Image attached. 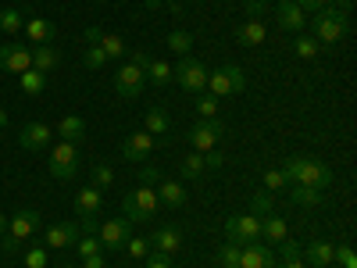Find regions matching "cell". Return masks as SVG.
<instances>
[{
    "label": "cell",
    "mask_w": 357,
    "mask_h": 268,
    "mask_svg": "<svg viewBox=\"0 0 357 268\" xmlns=\"http://www.w3.org/2000/svg\"><path fill=\"white\" fill-rule=\"evenodd\" d=\"M282 172L296 186H311V190H321V193L333 186V168L321 165L318 158H289Z\"/></svg>",
    "instance_id": "obj_1"
},
{
    "label": "cell",
    "mask_w": 357,
    "mask_h": 268,
    "mask_svg": "<svg viewBox=\"0 0 357 268\" xmlns=\"http://www.w3.org/2000/svg\"><path fill=\"white\" fill-rule=\"evenodd\" d=\"M311 29H314V40L318 43H340L343 36H347V29H350V22H347V11H336V8H321V11H314V22H311Z\"/></svg>",
    "instance_id": "obj_2"
},
{
    "label": "cell",
    "mask_w": 357,
    "mask_h": 268,
    "mask_svg": "<svg viewBox=\"0 0 357 268\" xmlns=\"http://www.w3.org/2000/svg\"><path fill=\"white\" fill-rule=\"evenodd\" d=\"M247 89V75L240 65H222L218 72H207V94L211 97H229V94H243Z\"/></svg>",
    "instance_id": "obj_3"
},
{
    "label": "cell",
    "mask_w": 357,
    "mask_h": 268,
    "mask_svg": "<svg viewBox=\"0 0 357 268\" xmlns=\"http://www.w3.org/2000/svg\"><path fill=\"white\" fill-rule=\"evenodd\" d=\"M172 82H178L186 89V94H204L207 89V68H204V61H197V57H183L175 68H172Z\"/></svg>",
    "instance_id": "obj_4"
},
{
    "label": "cell",
    "mask_w": 357,
    "mask_h": 268,
    "mask_svg": "<svg viewBox=\"0 0 357 268\" xmlns=\"http://www.w3.org/2000/svg\"><path fill=\"white\" fill-rule=\"evenodd\" d=\"M126 218L129 222H146V218H154L158 215V193L154 186H136L129 197H126Z\"/></svg>",
    "instance_id": "obj_5"
},
{
    "label": "cell",
    "mask_w": 357,
    "mask_h": 268,
    "mask_svg": "<svg viewBox=\"0 0 357 268\" xmlns=\"http://www.w3.org/2000/svg\"><path fill=\"white\" fill-rule=\"evenodd\" d=\"M79 172V147L61 140V143H54V151H50V175L54 179H72Z\"/></svg>",
    "instance_id": "obj_6"
},
{
    "label": "cell",
    "mask_w": 357,
    "mask_h": 268,
    "mask_svg": "<svg viewBox=\"0 0 357 268\" xmlns=\"http://www.w3.org/2000/svg\"><path fill=\"white\" fill-rule=\"evenodd\" d=\"M222 136H225V126L218 122V118H200V122L190 129V143H193V151H200V154L215 151Z\"/></svg>",
    "instance_id": "obj_7"
},
{
    "label": "cell",
    "mask_w": 357,
    "mask_h": 268,
    "mask_svg": "<svg viewBox=\"0 0 357 268\" xmlns=\"http://www.w3.org/2000/svg\"><path fill=\"white\" fill-rule=\"evenodd\" d=\"M225 236L232 244H257L261 240V218L257 215H236V218H225Z\"/></svg>",
    "instance_id": "obj_8"
},
{
    "label": "cell",
    "mask_w": 357,
    "mask_h": 268,
    "mask_svg": "<svg viewBox=\"0 0 357 268\" xmlns=\"http://www.w3.org/2000/svg\"><path fill=\"white\" fill-rule=\"evenodd\" d=\"M143 86H146V72H143L139 65L126 61L122 68H118V75H114V89H118V94H122L126 100H136V97L143 94Z\"/></svg>",
    "instance_id": "obj_9"
},
{
    "label": "cell",
    "mask_w": 357,
    "mask_h": 268,
    "mask_svg": "<svg viewBox=\"0 0 357 268\" xmlns=\"http://www.w3.org/2000/svg\"><path fill=\"white\" fill-rule=\"evenodd\" d=\"M79 236H82L79 222H54V225H47L43 247H47V251H68V247L79 244Z\"/></svg>",
    "instance_id": "obj_10"
},
{
    "label": "cell",
    "mask_w": 357,
    "mask_h": 268,
    "mask_svg": "<svg viewBox=\"0 0 357 268\" xmlns=\"http://www.w3.org/2000/svg\"><path fill=\"white\" fill-rule=\"evenodd\" d=\"M129 229H132V222H129L126 215H122V218H107V222H100V229H97V240H100L104 251H118V247H126Z\"/></svg>",
    "instance_id": "obj_11"
},
{
    "label": "cell",
    "mask_w": 357,
    "mask_h": 268,
    "mask_svg": "<svg viewBox=\"0 0 357 268\" xmlns=\"http://www.w3.org/2000/svg\"><path fill=\"white\" fill-rule=\"evenodd\" d=\"M0 68L15 72V75L29 72L33 68V50L22 47V43H0Z\"/></svg>",
    "instance_id": "obj_12"
},
{
    "label": "cell",
    "mask_w": 357,
    "mask_h": 268,
    "mask_svg": "<svg viewBox=\"0 0 357 268\" xmlns=\"http://www.w3.org/2000/svg\"><path fill=\"white\" fill-rule=\"evenodd\" d=\"M151 151H154V136L146 133V129L126 136V143H122V158L132 161V165H143L146 158H151Z\"/></svg>",
    "instance_id": "obj_13"
},
{
    "label": "cell",
    "mask_w": 357,
    "mask_h": 268,
    "mask_svg": "<svg viewBox=\"0 0 357 268\" xmlns=\"http://www.w3.org/2000/svg\"><path fill=\"white\" fill-rule=\"evenodd\" d=\"M146 244H151V251L161 254V258H175L178 251H183V232L172 229V225H161V229H154V236Z\"/></svg>",
    "instance_id": "obj_14"
},
{
    "label": "cell",
    "mask_w": 357,
    "mask_h": 268,
    "mask_svg": "<svg viewBox=\"0 0 357 268\" xmlns=\"http://www.w3.org/2000/svg\"><path fill=\"white\" fill-rule=\"evenodd\" d=\"M240 268H279V261H275V251H268L264 244H243Z\"/></svg>",
    "instance_id": "obj_15"
},
{
    "label": "cell",
    "mask_w": 357,
    "mask_h": 268,
    "mask_svg": "<svg viewBox=\"0 0 357 268\" xmlns=\"http://www.w3.org/2000/svg\"><path fill=\"white\" fill-rule=\"evenodd\" d=\"M264 40H268V25L261 18H247L236 25V43L240 47H261Z\"/></svg>",
    "instance_id": "obj_16"
},
{
    "label": "cell",
    "mask_w": 357,
    "mask_h": 268,
    "mask_svg": "<svg viewBox=\"0 0 357 268\" xmlns=\"http://www.w3.org/2000/svg\"><path fill=\"white\" fill-rule=\"evenodd\" d=\"M18 143H22V151H43V147H50V126H43V122L22 126Z\"/></svg>",
    "instance_id": "obj_17"
},
{
    "label": "cell",
    "mask_w": 357,
    "mask_h": 268,
    "mask_svg": "<svg viewBox=\"0 0 357 268\" xmlns=\"http://www.w3.org/2000/svg\"><path fill=\"white\" fill-rule=\"evenodd\" d=\"M36 225H40V215L36 211H18L15 218H8V240H15V244L29 240V236L36 232Z\"/></svg>",
    "instance_id": "obj_18"
},
{
    "label": "cell",
    "mask_w": 357,
    "mask_h": 268,
    "mask_svg": "<svg viewBox=\"0 0 357 268\" xmlns=\"http://www.w3.org/2000/svg\"><path fill=\"white\" fill-rule=\"evenodd\" d=\"M275 18L282 29H289V33H304L307 29V15L293 4V0H279V8H275Z\"/></svg>",
    "instance_id": "obj_19"
},
{
    "label": "cell",
    "mask_w": 357,
    "mask_h": 268,
    "mask_svg": "<svg viewBox=\"0 0 357 268\" xmlns=\"http://www.w3.org/2000/svg\"><path fill=\"white\" fill-rule=\"evenodd\" d=\"M100 204H104V197H100L97 186H82L75 193V215L79 218H97L100 215Z\"/></svg>",
    "instance_id": "obj_20"
},
{
    "label": "cell",
    "mask_w": 357,
    "mask_h": 268,
    "mask_svg": "<svg viewBox=\"0 0 357 268\" xmlns=\"http://www.w3.org/2000/svg\"><path fill=\"white\" fill-rule=\"evenodd\" d=\"M22 33H25L29 40H33V43L40 47V43H50V40H54V33H57V25H54L50 18H29V22L22 25Z\"/></svg>",
    "instance_id": "obj_21"
},
{
    "label": "cell",
    "mask_w": 357,
    "mask_h": 268,
    "mask_svg": "<svg viewBox=\"0 0 357 268\" xmlns=\"http://www.w3.org/2000/svg\"><path fill=\"white\" fill-rule=\"evenodd\" d=\"M154 193H158V204H165V207H183V204H186L183 183H172V179H161Z\"/></svg>",
    "instance_id": "obj_22"
},
{
    "label": "cell",
    "mask_w": 357,
    "mask_h": 268,
    "mask_svg": "<svg viewBox=\"0 0 357 268\" xmlns=\"http://www.w3.org/2000/svg\"><path fill=\"white\" fill-rule=\"evenodd\" d=\"M301 254H307V265H314V268H329L336 247H333V244H325V240H314V244H307Z\"/></svg>",
    "instance_id": "obj_23"
},
{
    "label": "cell",
    "mask_w": 357,
    "mask_h": 268,
    "mask_svg": "<svg viewBox=\"0 0 357 268\" xmlns=\"http://www.w3.org/2000/svg\"><path fill=\"white\" fill-rule=\"evenodd\" d=\"M57 61H61V50H57L54 43H40V47H33V68H36V72L47 75Z\"/></svg>",
    "instance_id": "obj_24"
},
{
    "label": "cell",
    "mask_w": 357,
    "mask_h": 268,
    "mask_svg": "<svg viewBox=\"0 0 357 268\" xmlns=\"http://www.w3.org/2000/svg\"><path fill=\"white\" fill-rule=\"evenodd\" d=\"M57 136L68 140V143H82V136H86V122H82L79 114H65V118H61V126H57Z\"/></svg>",
    "instance_id": "obj_25"
},
{
    "label": "cell",
    "mask_w": 357,
    "mask_h": 268,
    "mask_svg": "<svg viewBox=\"0 0 357 268\" xmlns=\"http://www.w3.org/2000/svg\"><path fill=\"white\" fill-rule=\"evenodd\" d=\"M261 236L272 244H282L286 240V218L282 215H264L261 218Z\"/></svg>",
    "instance_id": "obj_26"
},
{
    "label": "cell",
    "mask_w": 357,
    "mask_h": 268,
    "mask_svg": "<svg viewBox=\"0 0 357 268\" xmlns=\"http://www.w3.org/2000/svg\"><path fill=\"white\" fill-rule=\"evenodd\" d=\"M289 200H293V204H301V207H318V204L325 200V193H321V190H311V186H296V183H289Z\"/></svg>",
    "instance_id": "obj_27"
},
{
    "label": "cell",
    "mask_w": 357,
    "mask_h": 268,
    "mask_svg": "<svg viewBox=\"0 0 357 268\" xmlns=\"http://www.w3.org/2000/svg\"><path fill=\"white\" fill-rule=\"evenodd\" d=\"M168 129H172V118H168L165 107H151V111H146V133H151V136H168Z\"/></svg>",
    "instance_id": "obj_28"
},
{
    "label": "cell",
    "mask_w": 357,
    "mask_h": 268,
    "mask_svg": "<svg viewBox=\"0 0 357 268\" xmlns=\"http://www.w3.org/2000/svg\"><path fill=\"white\" fill-rule=\"evenodd\" d=\"M43 89H47V75H43V72H36V68L22 72V94H29V97H40Z\"/></svg>",
    "instance_id": "obj_29"
},
{
    "label": "cell",
    "mask_w": 357,
    "mask_h": 268,
    "mask_svg": "<svg viewBox=\"0 0 357 268\" xmlns=\"http://www.w3.org/2000/svg\"><path fill=\"white\" fill-rule=\"evenodd\" d=\"M168 50H175L178 57H186L193 50V33H186V29H175V33H168Z\"/></svg>",
    "instance_id": "obj_30"
},
{
    "label": "cell",
    "mask_w": 357,
    "mask_h": 268,
    "mask_svg": "<svg viewBox=\"0 0 357 268\" xmlns=\"http://www.w3.org/2000/svg\"><path fill=\"white\" fill-rule=\"evenodd\" d=\"M146 82H154V86H168L172 82V65H165V61H154L151 57V65H146Z\"/></svg>",
    "instance_id": "obj_31"
},
{
    "label": "cell",
    "mask_w": 357,
    "mask_h": 268,
    "mask_svg": "<svg viewBox=\"0 0 357 268\" xmlns=\"http://www.w3.org/2000/svg\"><path fill=\"white\" fill-rule=\"evenodd\" d=\"M97 47H100L107 57H122V54L129 50L126 40H122V36H114V33H100V43H97Z\"/></svg>",
    "instance_id": "obj_32"
},
{
    "label": "cell",
    "mask_w": 357,
    "mask_h": 268,
    "mask_svg": "<svg viewBox=\"0 0 357 268\" xmlns=\"http://www.w3.org/2000/svg\"><path fill=\"white\" fill-rule=\"evenodd\" d=\"M22 25H25V18H22V11L18 8H4L0 11V29H4V33H22Z\"/></svg>",
    "instance_id": "obj_33"
},
{
    "label": "cell",
    "mask_w": 357,
    "mask_h": 268,
    "mask_svg": "<svg viewBox=\"0 0 357 268\" xmlns=\"http://www.w3.org/2000/svg\"><path fill=\"white\" fill-rule=\"evenodd\" d=\"M207 172V165H204V154L200 151H193L186 161H183V179H200Z\"/></svg>",
    "instance_id": "obj_34"
},
{
    "label": "cell",
    "mask_w": 357,
    "mask_h": 268,
    "mask_svg": "<svg viewBox=\"0 0 357 268\" xmlns=\"http://www.w3.org/2000/svg\"><path fill=\"white\" fill-rule=\"evenodd\" d=\"M293 50H296V57H304V61H311V57H318V54H321V43H318L314 36H301Z\"/></svg>",
    "instance_id": "obj_35"
},
{
    "label": "cell",
    "mask_w": 357,
    "mask_h": 268,
    "mask_svg": "<svg viewBox=\"0 0 357 268\" xmlns=\"http://www.w3.org/2000/svg\"><path fill=\"white\" fill-rule=\"evenodd\" d=\"M218 265L222 268H240V244H222V251H218Z\"/></svg>",
    "instance_id": "obj_36"
},
{
    "label": "cell",
    "mask_w": 357,
    "mask_h": 268,
    "mask_svg": "<svg viewBox=\"0 0 357 268\" xmlns=\"http://www.w3.org/2000/svg\"><path fill=\"white\" fill-rule=\"evenodd\" d=\"M286 186H289V179H286V172H282V168L264 172V190H268V193H279V190H286Z\"/></svg>",
    "instance_id": "obj_37"
},
{
    "label": "cell",
    "mask_w": 357,
    "mask_h": 268,
    "mask_svg": "<svg viewBox=\"0 0 357 268\" xmlns=\"http://www.w3.org/2000/svg\"><path fill=\"white\" fill-rule=\"evenodd\" d=\"M75 247H79V258H82V261H86V258H97V254L104 251L97 236H79V244H75Z\"/></svg>",
    "instance_id": "obj_38"
},
{
    "label": "cell",
    "mask_w": 357,
    "mask_h": 268,
    "mask_svg": "<svg viewBox=\"0 0 357 268\" xmlns=\"http://www.w3.org/2000/svg\"><path fill=\"white\" fill-rule=\"evenodd\" d=\"M126 254L129 258H146V254H151V244H146V240H139V236H129V240H126Z\"/></svg>",
    "instance_id": "obj_39"
},
{
    "label": "cell",
    "mask_w": 357,
    "mask_h": 268,
    "mask_svg": "<svg viewBox=\"0 0 357 268\" xmlns=\"http://www.w3.org/2000/svg\"><path fill=\"white\" fill-rule=\"evenodd\" d=\"M111 183H114V172L107 165H93V186L97 190H107Z\"/></svg>",
    "instance_id": "obj_40"
},
{
    "label": "cell",
    "mask_w": 357,
    "mask_h": 268,
    "mask_svg": "<svg viewBox=\"0 0 357 268\" xmlns=\"http://www.w3.org/2000/svg\"><path fill=\"white\" fill-rule=\"evenodd\" d=\"M250 215H272V193H257L250 200Z\"/></svg>",
    "instance_id": "obj_41"
},
{
    "label": "cell",
    "mask_w": 357,
    "mask_h": 268,
    "mask_svg": "<svg viewBox=\"0 0 357 268\" xmlns=\"http://www.w3.org/2000/svg\"><path fill=\"white\" fill-rule=\"evenodd\" d=\"M197 111H200V118H215V114H218V97L204 94V97L197 100Z\"/></svg>",
    "instance_id": "obj_42"
},
{
    "label": "cell",
    "mask_w": 357,
    "mask_h": 268,
    "mask_svg": "<svg viewBox=\"0 0 357 268\" xmlns=\"http://www.w3.org/2000/svg\"><path fill=\"white\" fill-rule=\"evenodd\" d=\"M25 265L29 268H47V247H29L25 251Z\"/></svg>",
    "instance_id": "obj_43"
},
{
    "label": "cell",
    "mask_w": 357,
    "mask_h": 268,
    "mask_svg": "<svg viewBox=\"0 0 357 268\" xmlns=\"http://www.w3.org/2000/svg\"><path fill=\"white\" fill-rule=\"evenodd\" d=\"M301 251H304V247L296 244V240H289V236H286V240L279 244V258H282V261H293V258H304Z\"/></svg>",
    "instance_id": "obj_44"
},
{
    "label": "cell",
    "mask_w": 357,
    "mask_h": 268,
    "mask_svg": "<svg viewBox=\"0 0 357 268\" xmlns=\"http://www.w3.org/2000/svg\"><path fill=\"white\" fill-rule=\"evenodd\" d=\"M82 61H86V68H100V65L107 61V54H104L97 43H89V50H86V57H82Z\"/></svg>",
    "instance_id": "obj_45"
},
{
    "label": "cell",
    "mask_w": 357,
    "mask_h": 268,
    "mask_svg": "<svg viewBox=\"0 0 357 268\" xmlns=\"http://www.w3.org/2000/svg\"><path fill=\"white\" fill-rule=\"evenodd\" d=\"M333 261H340L343 268H357V254H354V247H336Z\"/></svg>",
    "instance_id": "obj_46"
},
{
    "label": "cell",
    "mask_w": 357,
    "mask_h": 268,
    "mask_svg": "<svg viewBox=\"0 0 357 268\" xmlns=\"http://www.w3.org/2000/svg\"><path fill=\"white\" fill-rule=\"evenodd\" d=\"M293 4L301 8L304 15H307V11L314 15V11H321V8H329V0H293Z\"/></svg>",
    "instance_id": "obj_47"
},
{
    "label": "cell",
    "mask_w": 357,
    "mask_h": 268,
    "mask_svg": "<svg viewBox=\"0 0 357 268\" xmlns=\"http://www.w3.org/2000/svg\"><path fill=\"white\" fill-rule=\"evenodd\" d=\"M161 183V172L158 168H143L139 172V186H158Z\"/></svg>",
    "instance_id": "obj_48"
},
{
    "label": "cell",
    "mask_w": 357,
    "mask_h": 268,
    "mask_svg": "<svg viewBox=\"0 0 357 268\" xmlns=\"http://www.w3.org/2000/svg\"><path fill=\"white\" fill-rule=\"evenodd\" d=\"M126 54H129L132 65H139V68L146 72V65H151V54H146V50H126Z\"/></svg>",
    "instance_id": "obj_49"
},
{
    "label": "cell",
    "mask_w": 357,
    "mask_h": 268,
    "mask_svg": "<svg viewBox=\"0 0 357 268\" xmlns=\"http://www.w3.org/2000/svg\"><path fill=\"white\" fill-rule=\"evenodd\" d=\"M204 165L211 168V172H218V168H222L225 161H222V154H218V151H207V154H204Z\"/></svg>",
    "instance_id": "obj_50"
},
{
    "label": "cell",
    "mask_w": 357,
    "mask_h": 268,
    "mask_svg": "<svg viewBox=\"0 0 357 268\" xmlns=\"http://www.w3.org/2000/svg\"><path fill=\"white\" fill-rule=\"evenodd\" d=\"M243 8H247V18H261L264 15V0H247Z\"/></svg>",
    "instance_id": "obj_51"
},
{
    "label": "cell",
    "mask_w": 357,
    "mask_h": 268,
    "mask_svg": "<svg viewBox=\"0 0 357 268\" xmlns=\"http://www.w3.org/2000/svg\"><path fill=\"white\" fill-rule=\"evenodd\" d=\"M146 268H172V258H161V254H154L151 261H146Z\"/></svg>",
    "instance_id": "obj_52"
},
{
    "label": "cell",
    "mask_w": 357,
    "mask_h": 268,
    "mask_svg": "<svg viewBox=\"0 0 357 268\" xmlns=\"http://www.w3.org/2000/svg\"><path fill=\"white\" fill-rule=\"evenodd\" d=\"M100 33H104V29H97V25H89V29H86V43H100Z\"/></svg>",
    "instance_id": "obj_53"
},
{
    "label": "cell",
    "mask_w": 357,
    "mask_h": 268,
    "mask_svg": "<svg viewBox=\"0 0 357 268\" xmlns=\"http://www.w3.org/2000/svg\"><path fill=\"white\" fill-rule=\"evenodd\" d=\"M86 268H104V258L97 254V258H86Z\"/></svg>",
    "instance_id": "obj_54"
},
{
    "label": "cell",
    "mask_w": 357,
    "mask_h": 268,
    "mask_svg": "<svg viewBox=\"0 0 357 268\" xmlns=\"http://www.w3.org/2000/svg\"><path fill=\"white\" fill-rule=\"evenodd\" d=\"M279 268H304V258H293V261H282Z\"/></svg>",
    "instance_id": "obj_55"
},
{
    "label": "cell",
    "mask_w": 357,
    "mask_h": 268,
    "mask_svg": "<svg viewBox=\"0 0 357 268\" xmlns=\"http://www.w3.org/2000/svg\"><path fill=\"white\" fill-rule=\"evenodd\" d=\"M329 4H333V8H336V11H347V8H350V4H354V0H329Z\"/></svg>",
    "instance_id": "obj_56"
},
{
    "label": "cell",
    "mask_w": 357,
    "mask_h": 268,
    "mask_svg": "<svg viewBox=\"0 0 357 268\" xmlns=\"http://www.w3.org/2000/svg\"><path fill=\"white\" fill-rule=\"evenodd\" d=\"M0 126H8V111L4 107H0Z\"/></svg>",
    "instance_id": "obj_57"
},
{
    "label": "cell",
    "mask_w": 357,
    "mask_h": 268,
    "mask_svg": "<svg viewBox=\"0 0 357 268\" xmlns=\"http://www.w3.org/2000/svg\"><path fill=\"white\" fill-rule=\"evenodd\" d=\"M4 229H8V218H4V215H0V232H4Z\"/></svg>",
    "instance_id": "obj_58"
},
{
    "label": "cell",
    "mask_w": 357,
    "mask_h": 268,
    "mask_svg": "<svg viewBox=\"0 0 357 268\" xmlns=\"http://www.w3.org/2000/svg\"><path fill=\"white\" fill-rule=\"evenodd\" d=\"M161 4V0H146V8H158Z\"/></svg>",
    "instance_id": "obj_59"
}]
</instances>
